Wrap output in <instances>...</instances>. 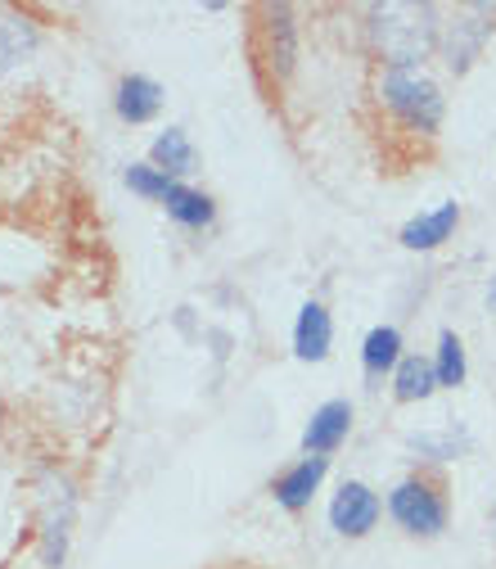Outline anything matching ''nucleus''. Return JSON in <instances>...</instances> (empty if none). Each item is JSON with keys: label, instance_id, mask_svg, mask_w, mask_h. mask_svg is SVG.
Returning a JSON list of instances; mask_svg holds the SVG:
<instances>
[{"label": "nucleus", "instance_id": "1", "mask_svg": "<svg viewBox=\"0 0 496 569\" xmlns=\"http://www.w3.org/2000/svg\"><path fill=\"white\" fill-rule=\"evenodd\" d=\"M362 28L379 68H424L443 41V10L429 0H384V6H366Z\"/></svg>", "mask_w": 496, "mask_h": 569}, {"label": "nucleus", "instance_id": "2", "mask_svg": "<svg viewBox=\"0 0 496 569\" xmlns=\"http://www.w3.org/2000/svg\"><path fill=\"white\" fill-rule=\"evenodd\" d=\"M375 104L406 136H419V140H434L443 131V118H447V96L424 68H379Z\"/></svg>", "mask_w": 496, "mask_h": 569}, {"label": "nucleus", "instance_id": "3", "mask_svg": "<svg viewBox=\"0 0 496 569\" xmlns=\"http://www.w3.org/2000/svg\"><path fill=\"white\" fill-rule=\"evenodd\" d=\"M388 520L406 533V538H443L452 525V502L447 488L434 475H406L393 483L388 502H384Z\"/></svg>", "mask_w": 496, "mask_h": 569}, {"label": "nucleus", "instance_id": "4", "mask_svg": "<svg viewBox=\"0 0 496 569\" xmlns=\"http://www.w3.org/2000/svg\"><path fill=\"white\" fill-rule=\"evenodd\" d=\"M257 73H266V87L271 91H285L294 68H298V23H294V10L290 6H262L257 10Z\"/></svg>", "mask_w": 496, "mask_h": 569}, {"label": "nucleus", "instance_id": "5", "mask_svg": "<svg viewBox=\"0 0 496 569\" xmlns=\"http://www.w3.org/2000/svg\"><path fill=\"white\" fill-rule=\"evenodd\" d=\"M496 32V6H460L452 14H443V41H438V54L452 73H469V68L483 59L487 41Z\"/></svg>", "mask_w": 496, "mask_h": 569}, {"label": "nucleus", "instance_id": "6", "mask_svg": "<svg viewBox=\"0 0 496 569\" xmlns=\"http://www.w3.org/2000/svg\"><path fill=\"white\" fill-rule=\"evenodd\" d=\"M330 529L338 533V538H371L375 533V525L384 520V497L366 483V479H343L338 488H334V497H330Z\"/></svg>", "mask_w": 496, "mask_h": 569}, {"label": "nucleus", "instance_id": "7", "mask_svg": "<svg viewBox=\"0 0 496 569\" xmlns=\"http://www.w3.org/2000/svg\"><path fill=\"white\" fill-rule=\"evenodd\" d=\"M325 475H330V457H298V461H290L285 470L271 479L275 507H280V511H290V516H303V511L316 502V492H321Z\"/></svg>", "mask_w": 496, "mask_h": 569}, {"label": "nucleus", "instance_id": "8", "mask_svg": "<svg viewBox=\"0 0 496 569\" xmlns=\"http://www.w3.org/2000/svg\"><path fill=\"white\" fill-rule=\"evenodd\" d=\"M352 420H357V407H352L347 398H330L321 402L307 425H303V457H334L347 439H352Z\"/></svg>", "mask_w": 496, "mask_h": 569}, {"label": "nucleus", "instance_id": "9", "mask_svg": "<svg viewBox=\"0 0 496 569\" xmlns=\"http://www.w3.org/2000/svg\"><path fill=\"white\" fill-rule=\"evenodd\" d=\"M460 218H465L460 199H443L438 208L415 212L411 222H402L397 244H402V249H411V253H434V249H443V244L460 231Z\"/></svg>", "mask_w": 496, "mask_h": 569}, {"label": "nucleus", "instance_id": "10", "mask_svg": "<svg viewBox=\"0 0 496 569\" xmlns=\"http://www.w3.org/2000/svg\"><path fill=\"white\" fill-rule=\"evenodd\" d=\"M113 109L126 127H145L163 113V87L145 73H126L118 78V91H113Z\"/></svg>", "mask_w": 496, "mask_h": 569}, {"label": "nucleus", "instance_id": "11", "mask_svg": "<svg viewBox=\"0 0 496 569\" xmlns=\"http://www.w3.org/2000/svg\"><path fill=\"white\" fill-rule=\"evenodd\" d=\"M334 348V317L321 299H307L294 321V358L298 362H325Z\"/></svg>", "mask_w": 496, "mask_h": 569}, {"label": "nucleus", "instance_id": "12", "mask_svg": "<svg viewBox=\"0 0 496 569\" xmlns=\"http://www.w3.org/2000/svg\"><path fill=\"white\" fill-rule=\"evenodd\" d=\"M41 46V28L23 14V10H10L0 6V78H10L14 68H23Z\"/></svg>", "mask_w": 496, "mask_h": 569}, {"label": "nucleus", "instance_id": "13", "mask_svg": "<svg viewBox=\"0 0 496 569\" xmlns=\"http://www.w3.org/2000/svg\"><path fill=\"white\" fill-rule=\"evenodd\" d=\"M73 511H78V502H73V488L68 483L59 488V497L45 492V529H41V565L45 569H59L68 556V525H73Z\"/></svg>", "mask_w": 496, "mask_h": 569}, {"label": "nucleus", "instance_id": "14", "mask_svg": "<svg viewBox=\"0 0 496 569\" xmlns=\"http://www.w3.org/2000/svg\"><path fill=\"white\" fill-rule=\"evenodd\" d=\"M402 358H406V339H402L397 326L366 330V339H362V371H366V380H384V376L393 380Z\"/></svg>", "mask_w": 496, "mask_h": 569}, {"label": "nucleus", "instance_id": "15", "mask_svg": "<svg viewBox=\"0 0 496 569\" xmlns=\"http://www.w3.org/2000/svg\"><path fill=\"white\" fill-rule=\"evenodd\" d=\"M163 208H168V218L181 231H207L212 222H217V203H212V194L199 190V186H185V181L172 186V194H168Z\"/></svg>", "mask_w": 496, "mask_h": 569}, {"label": "nucleus", "instance_id": "16", "mask_svg": "<svg viewBox=\"0 0 496 569\" xmlns=\"http://www.w3.org/2000/svg\"><path fill=\"white\" fill-rule=\"evenodd\" d=\"M438 393V376H434V362L419 358V352H406V358L397 362L393 371V398L397 402H429Z\"/></svg>", "mask_w": 496, "mask_h": 569}, {"label": "nucleus", "instance_id": "17", "mask_svg": "<svg viewBox=\"0 0 496 569\" xmlns=\"http://www.w3.org/2000/svg\"><path fill=\"white\" fill-rule=\"evenodd\" d=\"M194 159H199V154H194V140H190L181 127H163V131L154 136V146H150V163L163 168V172L176 177V181L194 172Z\"/></svg>", "mask_w": 496, "mask_h": 569}, {"label": "nucleus", "instance_id": "18", "mask_svg": "<svg viewBox=\"0 0 496 569\" xmlns=\"http://www.w3.org/2000/svg\"><path fill=\"white\" fill-rule=\"evenodd\" d=\"M429 362H434L438 389H460L469 380V352H465V339L456 330H443L438 335V348L429 352Z\"/></svg>", "mask_w": 496, "mask_h": 569}, {"label": "nucleus", "instance_id": "19", "mask_svg": "<svg viewBox=\"0 0 496 569\" xmlns=\"http://www.w3.org/2000/svg\"><path fill=\"white\" fill-rule=\"evenodd\" d=\"M424 461H460L469 452V435L460 425H443V430H419L406 439Z\"/></svg>", "mask_w": 496, "mask_h": 569}, {"label": "nucleus", "instance_id": "20", "mask_svg": "<svg viewBox=\"0 0 496 569\" xmlns=\"http://www.w3.org/2000/svg\"><path fill=\"white\" fill-rule=\"evenodd\" d=\"M122 181H126L131 194L150 199V203H168V194H172V186H176V177H168V172L154 168L150 159H145V163H131V168L122 172Z\"/></svg>", "mask_w": 496, "mask_h": 569}, {"label": "nucleus", "instance_id": "21", "mask_svg": "<svg viewBox=\"0 0 496 569\" xmlns=\"http://www.w3.org/2000/svg\"><path fill=\"white\" fill-rule=\"evenodd\" d=\"M483 299H487V312L496 317V271H492V280H487V290H483Z\"/></svg>", "mask_w": 496, "mask_h": 569}]
</instances>
